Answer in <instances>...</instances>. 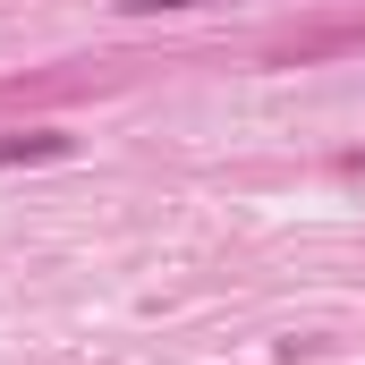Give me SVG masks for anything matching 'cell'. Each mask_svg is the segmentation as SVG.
Returning <instances> with one entry per match:
<instances>
[{
  "instance_id": "cell-1",
  "label": "cell",
  "mask_w": 365,
  "mask_h": 365,
  "mask_svg": "<svg viewBox=\"0 0 365 365\" xmlns=\"http://www.w3.org/2000/svg\"><path fill=\"white\" fill-rule=\"evenodd\" d=\"M77 136L68 128H26V136H0V170H34V162H68Z\"/></svg>"
},
{
  "instance_id": "cell-2",
  "label": "cell",
  "mask_w": 365,
  "mask_h": 365,
  "mask_svg": "<svg viewBox=\"0 0 365 365\" xmlns=\"http://www.w3.org/2000/svg\"><path fill=\"white\" fill-rule=\"evenodd\" d=\"M179 9H221V0H119V17H179Z\"/></svg>"
},
{
  "instance_id": "cell-3",
  "label": "cell",
  "mask_w": 365,
  "mask_h": 365,
  "mask_svg": "<svg viewBox=\"0 0 365 365\" xmlns=\"http://www.w3.org/2000/svg\"><path fill=\"white\" fill-rule=\"evenodd\" d=\"M340 170H349V179H365V153H340Z\"/></svg>"
}]
</instances>
